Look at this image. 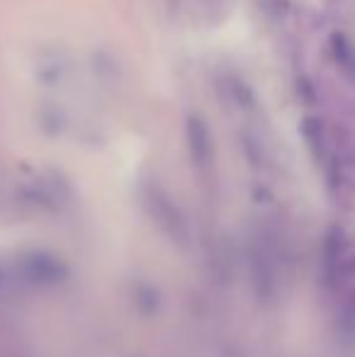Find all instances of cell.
<instances>
[{"label":"cell","mask_w":355,"mask_h":357,"mask_svg":"<svg viewBox=\"0 0 355 357\" xmlns=\"http://www.w3.org/2000/svg\"><path fill=\"white\" fill-rule=\"evenodd\" d=\"M144 207L156 221V226L176 243H185L188 241V221H185L180 207L171 199V195L158 185H149L144 190Z\"/></svg>","instance_id":"1"},{"label":"cell","mask_w":355,"mask_h":357,"mask_svg":"<svg viewBox=\"0 0 355 357\" xmlns=\"http://www.w3.org/2000/svg\"><path fill=\"white\" fill-rule=\"evenodd\" d=\"M214 85H217V98L222 100L227 107L236 109V112H251L256 98H253V90L248 88L239 75L224 73V75H219Z\"/></svg>","instance_id":"5"},{"label":"cell","mask_w":355,"mask_h":357,"mask_svg":"<svg viewBox=\"0 0 355 357\" xmlns=\"http://www.w3.org/2000/svg\"><path fill=\"white\" fill-rule=\"evenodd\" d=\"M185 134H188V149L195 168L199 173H207L214 163V142L207 122L202 117H197V114H192V117H188V124H185Z\"/></svg>","instance_id":"3"},{"label":"cell","mask_w":355,"mask_h":357,"mask_svg":"<svg viewBox=\"0 0 355 357\" xmlns=\"http://www.w3.org/2000/svg\"><path fill=\"white\" fill-rule=\"evenodd\" d=\"M20 278L29 284L37 287H52L59 284L68 278V268L59 255L54 253H42V250H34V253L22 255V260L17 263Z\"/></svg>","instance_id":"2"},{"label":"cell","mask_w":355,"mask_h":357,"mask_svg":"<svg viewBox=\"0 0 355 357\" xmlns=\"http://www.w3.org/2000/svg\"><path fill=\"white\" fill-rule=\"evenodd\" d=\"M29 192H32L34 202H39L42 207H49V209H59L71 197V188H68V183L59 173H47V175L34 178Z\"/></svg>","instance_id":"4"}]
</instances>
